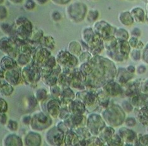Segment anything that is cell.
<instances>
[{"label":"cell","mask_w":148,"mask_h":146,"mask_svg":"<svg viewBox=\"0 0 148 146\" xmlns=\"http://www.w3.org/2000/svg\"><path fill=\"white\" fill-rule=\"evenodd\" d=\"M16 25L17 28L15 30V33L18 36L20 37L21 39L29 37L32 32V26L29 20L25 17H20L16 20Z\"/></svg>","instance_id":"obj_1"},{"label":"cell","mask_w":148,"mask_h":146,"mask_svg":"<svg viewBox=\"0 0 148 146\" xmlns=\"http://www.w3.org/2000/svg\"><path fill=\"white\" fill-rule=\"evenodd\" d=\"M32 129L35 130H42L47 128L51 124V120L44 113L36 114L31 119Z\"/></svg>","instance_id":"obj_2"},{"label":"cell","mask_w":148,"mask_h":146,"mask_svg":"<svg viewBox=\"0 0 148 146\" xmlns=\"http://www.w3.org/2000/svg\"><path fill=\"white\" fill-rule=\"evenodd\" d=\"M23 78L26 82L32 84L37 82L40 79V72L39 66L34 64V66H27L22 70Z\"/></svg>","instance_id":"obj_3"},{"label":"cell","mask_w":148,"mask_h":146,"mask_svg":"<svg viewBox=\"0 0 148 146\" xmlns=\"http://www.w3.org/2000/svg\"><path fill=\"white\" fill-rule=\"evenodd\" d=\"M11 39L3 37L0 39V50L8 54L9 56H16L15 42Z\"/></svg>","instance_id":"obj_4"},{"label":"cell","mask_w":148,"mask_h":146,"mask_svg":"<svg viewBox=\"0 0 148 146\" xmlns=\"http://www.w3.org/2000/svg\"><path fill=\"white\" fill-rule=\"evenodd\" d=\"M16 68L17 67H15L12 70L6 71V72L5 73L4 77L10 84L16 85L19 83L20 72Z\"/></svg>","instance_id":"obj_5"},{"label":"cell","mask_w":148,"mask_h":146,"mask_svg":"<svg viewBox=\"0 0 148 146\" xmlns=\"http://www.w3.org/2000/svg\"><path fill=\"white\" fill-rule=\"evenodd\" d=\"M0 65H1L3 70H5V72L6 71L12 70L15 67H17L16 62L10 56L3 57L1 60Z\"/></svg>","instance_id":"obj_6"},{"label":"cell","mask_w":148,"mask_h":146,"mask_svg":"<svg viewBox=\"0 0 148 146\" xmlns=\"http://www.w3.org/2000/svg\"><path fill=\"white\" fill-rule=\"evenodd\" d=\"M41 142V137L37 133L32 132L28 134L25 138V143L28 145H39Z\"/></svg>","instance_id":"obj_7"},{"label":"cell","mask_w":148,"mask_h":146,"mask_svg":"<svg viewBox=\"0 0 148 146\" xmlns=\"http://www.w3.org/2000/svg\"><path fill=\"white\" fill-rule=\"evenodd\" d=\"M5 145H22V141L21 138L16 135H9L6 138Z\"/></svg>","instance_id":"obj_8"},{"label":"cell","mask_w":148,"mask_h":146,"mask_svg":"<svg viewBox=\"0 0 148 146\" xmlns=\"http://www.w3.org/2000/svg\"><path fill=\"white\" fill-rule=\"evenodd\" d=\"M0 89H0V92H1V94L3 95H5V96H9L10 95H11L13 91V88L11 86V85L7 83H5L3 85H2Z\"/></svg>","instance_id":"obj_9"},{"label":"cell","mask_w":148,"mask_h":146,"mask_svg":"<svg viewBox=\"0 0 148 146\" xmlns=\"http://www.w3.org/2000/svg\"><path fill=\"white\" fill-rule=\"evenodd\" d=\"M30 62V57L29 55L23 54L18 56V59H17V63H18L20 66H25Z\"/></svg>","instance_id":"obj_10"},{"label":"cell","mask_w":148,"mask_h":146,"mask_svg":"<svg viewBox=\"0 0 148 146\" xmlns=\"http://www.w3.org/2000/svg\"><path fill=\"white\" fill-rule=\"evenodd\" d=\"M0 30H1L3 33L6 34H10L14 31L13 27L10 26V24L7 23H2L0 24Z\"/></svg>","instance_id":"obj_11"},{"label":"cell","mask_w":148,"mask_h":146,"mask_svg":"<svg viewBox=\"0 0 148 146\" xmlns=\"http://www.w3.org/2000/svg\"><path fill=\"white\" fill-rule=\"evenodd\" d=\"M47 96V91L44 89H38L36 93V98L38 101H43L46 98Z\"/></svg>","instance_id":"obj_12"},{"label":"cell","mask_w":148,"mask_h":146,"mask_svg":"<svg viewBox=\"0 0 148 146\" xmlns=\"http://www.w3.org/2000/svg\"><path fill=\"white\" fill-rule=\"evenodd\" d=\"M7 129L10 131H16L18 129V124L15 121L10 120L7 123Z\"/></svg>","instance_id":"obj_13"},{"label":"cell","mask_w":148,"mask_h":146,"mask_svg":"<svg viewBox=\"0 0 148 146\" xmlns=\"http://www.w3.org/2000/svg\"><path fill=\"white\" fill-rule=\"evenodd\" d=\"M8 109V105L6 101L3 99L2 98H0V113H5Z\"/></svg>","instance_id":"obj_14"},{"label":"cell","mask_w":148,"mask_h":146,"mask_svg":"<svg viewBox=\"0 0 148 146\" xmlns=\"http://www.w3.org/2000/svg\"><path fill=\"white\" fill-rule=\"evenodd\" d=\"M36 6V3L33 0H27L26 2L25 3V7L28 10H33Z\"/></svg>","instance_id":"obj_15"},{"label":"cell","mask_w":148,"mask_h":146,"mask_svg":"<svg viewBox=\"0 0 148 146\" xmlns=\"http://www.w3.org/2000/svg\"><path fill=\"white\" fill-rule=\"evenodd\" d=\"M7 17V10L5 6L0 5V20L5 19Z\"/></svg>","instance_id":"obj_16"},{"label":"cell","mask_w":148,"mask_h":146,"mask_svg":"<svg viewBox=\"0 0 148 146\" xmlns=\"http://www.w3.org/2000/svg\"><path fill=\"white\" fill-rule=\"evenodd\" d=\"M37 99L36 98H34V96H30V98H29V106H30V108H34L37 105Z\"/></svg>","instance_id":"obj_17"},{"label":"cell","mask_w":148,"mask_h":146,"mask_svg":"<svg viewBox=\"0 0 148 146\" xmlns=\"http://www.w3.org/2000/svg\"><path fill=\"white\" fill-rule=\"evenodd\" d=\"M7 118L5 113H0V124L5 125L6 123Z\"/></svg>","instance_id":"obj_18"},{"label":"cell","mask_w":148,"mask_h":146,"mask_svg":"<svg viewBox=\"0 0 148 146\" xmlns=\"http://www.w3.org/2000/svg\"><path fill=\"white\" fill-rule=\"evenodd\" d=\"M31 121V117L30 116H25L23 118V123L25 125H29Z\"/></svg>","instance_id":"obj_19"},{"label":"cell","mask_w":148,"mask_h":146,"mask_svg":"<svg viewBox=\"0 0 148 146\" xmlns=\"http://www.w3.org/2000/svg\"><path fill=\"white\" fill-rule=\"evenodd\" d=\"M52 17H53L54 20H57V19H56V18L58 17V19L59 20L60 18H61V15H60V14H59V13H58V12H54V13H53V15H52Z\"/></svg>","instance_id":"obj_20"},{"label":"cell","mask_w":148,"mask_h":146,"mask_svg":"<svg viewBox=\"0 0 148 146\" xmlns=\"http://www.w3.org/2000/svg\"><path fill=\"white\" fill-rule=\"evenodd\" d=\"M37 1L38 3H39V4L43 5V4H44V3H46L48 0H37Z\"/></svg>","instance_id":"obj_21"},{"label":"cell","mask_w":148,"mask_h":146,"mask_svg":"<svg viewBox=\"0 0 148 146\" xmlns=\"http://www.w3.org/2000/svg\"><path fill=\"white\" fill-rule=\"evenodd\" d=\"M10 1L13 3H20L23 1V0H10Z\"/></svg>","instance_id":"obj_22"},{"label":"cell","mask_w":148,"mask_h":146,"mask_svg":"<svg viewBox=\"0 0 148 146\" xmlns=\"http://www.w3.org/2000/svg\"><path fill=\"white\" fill-rule=\"evenodd\" d=\"M3 2H4V0H0V4H2Z\"/></svg>","instance_id":"obj_23"},{"label":"cell","mask_w":148,"mask_h":146,"mask_svg":"<svg viewBox=\"0 0 148 146\" xmlns=\"http://www.w3.org/2000/svg\"><path fill=\"white\" fill-rule=\"evenodd\" d=\"M59 1V0H54V1Z\"/></svg>","instance_id":"obj_24"}]
</instances>
